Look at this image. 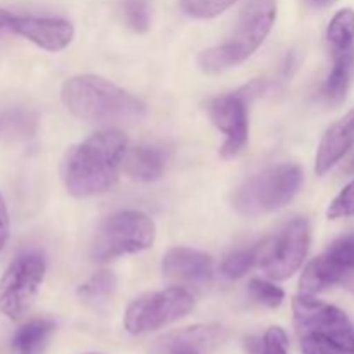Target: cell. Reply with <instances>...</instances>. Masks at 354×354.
Returning <instances> with one entry per match:
<instances>
[{"label": "cell", "mask_w": 354, "mask_h": 354, "mask_svg": "<svg viewBox=\"0 0 354 354\" xmlns=\"http://www.w3.org/2000/svg\"><path fill=\"white\" fill-rule=\"evenodd\" d=\"M310 223L304 218H296L287 223L275 237L256 244L258 266L270 279H289L303 265L310 249Z\"/></svg>", "instance_id": "7"}, {"label": "cell", "mask_w": 354, "mask_h": 354, "mask_svg": "<svg viewBox=\"0 0 354 354\" xmlns=\"http://www.w3.org/2000/svg\"><path fill=\"white\" fill-rule=\"evenodd\" d=\"M55 330V324L50 318H33L21 325L19 330L14 335L12 346L17 354H41L47 348L52 334Z\"/></svg>", "instance_id": "18"}, {"label": "cell", "mask_w": 354, "mask_h": 354, "mask_svg": "<svg viewBox=\"0 0 354 354\" xmlns=\"http://www.w3.org/2000/svg\"><path fill=\"white\" fill-rule=\"evenodd\" d=\"M235 2L237 0H182V7L187 14L197 19H213Z\"/></svg>", "instance_id": "25"}, {"label": "cell", "mask_w": 354, "mask_h": 354, "mask_svg": "<svg viewBox=\"0 0 354 354\" xmlns=\"http://www.w3.org/2000/svg\"><path fill=\"white\" fill-rule=\"evenodd\" d=\"M354 272V234L344 235L328 245L327 251L311 259L299 280L301 294H318L342 286Z\"/></svg>", "instance_id": "9"}, {"label": "cell", "mask_w": 354, "mask_h": 354, "mask_svg": "<svg viewBox=\"0 0 354 354\" xmlns=\"http://www.w3.org/2000/svg\"><path fill=\"white\" fill-rule=\"evenodd\" d=\"M207 113L214 127L225 135L221 149L223 158H235L245 147L249 138V120L245 93H227L214 97L207 104Z\"/></svg>", "instance_id": "10"}, {"label": "cell", "mask_w": 354, "mask_h": 354, "mask_svg": "<svg viewBox=\"0 0 354 354\" xmlns=\"http://www.w3.org/2000/svg\"><path fill=\"white\" fill-rule=\"evenodd\" d=\"M166 168V156L161 149L151 145H138L124 156V169L138 182H156Z\"/></svg>", "instance_id": "15"}, {"label": "cell", "mask_w": 354, "mask_h": 354, "mask_svg": "<svg viewBox=\"0 0 354 354\" xmlns=\"http://www.w3.org/2000/svg\"><path fill=\"white\" fill-rule=\"evenodd\" d=\"M303 169L297 165H279L245 180L232 196L235 211L242 216H261L287 206L299 192Z\"/></svg>", "instance_id": "4"}, {"label": "cell", "mask_w": 354, "mask_h": 354, "mask_svg": "<svg viewBox=\"0 0 354 354\" xmlns=\"http://www.w3.org/2000/svg\"><path fill=\"white\" fill-rule=\"evenodd\" d=\"M127 151V135L116 128L99 131L75 145L61 166L66 190L75 197L109 192L116 185Z\"/></svg>", "instance_id": "1"}, {"label": "cell", "mask_w": 354, "mask_h": 354, "mask_svg": "<svg viewBox=\"0 0 354 354\" xmlns=\"http://www.w3.org/2000/svg\"><path fill=\"white\" fill-rule=\"evenodd\" d=\"M342 286H344L346 289H349V290H351V292L354 294V272L351 273V275L348 277V279L344 280V283H342Z\"/></svg>", "instance_id": "34"}, {"label": "cell", "mask_w": 354, "mask_h": 354, "mask_svg": "<svg viewBox=\"0 0 354 354\" xmlns=\"http://www.w3.org/2000/svg\"><path fill=\"white\" fill-rule=\"evenodd\" d=\"M12 16L14 14H10L9 10L0 9V31L9 30V24H10V19H12Z\"/></svg>", "instance_id": "31"}, {"label": "cell", "mask_w": 354, "mask_h": 354, "mask_svg": "<svg viewBox=\"0 0 354 354\" xmlns=\"http://www.w3.org/2000/svg\"><path fill=\"white\" fill-rule=\"evenodd\" d=\"M294 325L299 337L328 335L351 324L348 315L334 304L324 303L311 294H299L292 301Z\"/></svg>", "instance_id": "11"}, {"label": "cell", "mask_w": 354, "mask_h": 354, "mask_svg": "<svg viewBox=\"0 0 354 354\" xmlns=\"http://www.w3.org/2000/svg\"><path fill=\"white\" fill-rule=\"evenodd\" d=\"M194 310V296L183 287L149 292L131 301L124 313V328L131 335L161 330Z\"/></svg>", "instance_id": "6"}, {"label": "cell", "mask_w": 354, "mask_h": 354, "mask_svg": "<svg viewBox=\"0 0 354 354\" xmlns=\"http://www.w3.org/2000/svg\"><path fill=\"white\" fill-rule=\"evenodd\" d=\"M248 354H289V337L280 327H270L263 337H248L244 342Z\"/></svg>", "instance_id": "21"}, {"label": "cell", "mask_w": 354, "mask_h": 354, "mask_svg": "<svg viewBox=\"0 0 354 354\" xmlns=\"http://www.w3.org/2000/svg\"><path fill=\"white\" fill-rule=\"evenodd\" d=\"M249 296L256 301V303L263 304L266 308H279L282 304L286 292H283L280 287H277L275 283L266 282L261 279H252L248 283Z\"/></svg>", "instance_id": "23"}, {"label": "cell", "mask_w": 354, "mask_h": 354, "mask_svg": "<svg viewBox=\"0 0 354 354\" xmlns=\"http://www.w3.org/2000/svg\"><path fill=\"white\" fill-rule=\"evenodd\" d=\"M346 171L351 173V175H354V156L351 158V161L348 162V168H346Z\"/></svg>", "instance_id": "35"}, {"label": "cell", "mask_w": 354, "mask_h": 354, "mask_svg": "<svg viewBox=\"0 0 354 354\" xmlns=\"http://www.w3.org/2000/svg\"><path fill=\"white\" fill-rule=\"evenodd\" d=\"M221 337H223V330L220 327L196 325V327L183 328V330L166 335V337L161 339V346L162 349H166V353L180 348L196 349V351L203 353V349H209L216 346L221 341Z\"/></svg>", "instance_id": "17"}, {"label": "cell", "mask_w": 354, "mask_h": 354, "mask_svg": "<svg viewBox=\"0 0 354 354\" xmlns=\"http://www.w3.org/2000/svg\"><path fill=\"white\" fill-rule=\"evenodd\" d=\"M31 123L30 118L23 113H7L0 116V137L10 133H21Z\"/></svg>", "instance_id": "28"}, {"label": "cell", "mask_w": 354, "mask_h": 354, "mask_svg": "<svg viewBox=\"0 0 354 354\" xmlns=\"http://www.w3.org/2000/svg\"><path fill=\"white\" fill-rule=\"evenodd\" d=\"M156 241V223L142 211H120L107 216L97 228L90 256L95 263H107L124 254L145 251Z\"/></svg>", "instance_id": "5"}, {"label": "cell", "mask_w": 354, "mask_h": 354, "mask_svg": "<svg viewBox=\"0 0 354 354\" xmlns=\"http://www.w3.org/2000/svg\"><path fill=\"white\" fill-rule=\"evenodd\" d=\"M9 232H10L9 211H7L6 201H3L2 194H0V251L6 248L7 241H9Z\"/></svg>", "instance_id": "30"}, {"label": "cell", "mask_w": 354, "mask_h": 354, "mask_svg": "<svg viewBox=\"0 0 354 354\" xmlns=\"http://www.w3.org/2000/svg\"><path fill=\"white\" fill-rule=\"evenodd\" d=\"M45 272L40 254L28 252L14 259L0 279V313L10 320L23 318L44 283Z\"/></svg>", "instance_id": "8"}, {"label": "cell", "mask_w": 354, "mask_h": 354, "mask_svg": "<svg viewBox=\"0 0 354 354\" xmlns=\"http://www.w3.org/2000/svg\"><path fill=\"white\" fill-rule=\"evenodd\" d=\"M123 17L128 26L137 33H145L151 26V10H149L147 0H124Z\"/></svg>", "instance_id": "24"}, {"label": "cell", "mask_w": 354, "mask_h": 354, "mask_svg": "<svg viewBox=\"0 0 354 354\" xmlns=\"http://www.w3.org/2000/svg\"><path fill=\"white\" fill-rule=\"evenodd\" d=\"M327 40L332 50H344L354 47V10L341 9L327 28Z\"/></svg>", "instance_id": "20"}, {"label": "cell", "mask_w": 354, "mask_h": 354, "mask_svg": "<svg viewBox=\"0 0 354 354\" xmlns=\"http://www.w3.org/2000/svg\"><path fill=\"white\" fill-rule=\"evenodd\" d=\"M277 19V0H245L234 35L221 45L206 48L197 66L206 75H220L251 57L266 40Z\"/></svg>", "instance_id": "3"}, {"label": "cell", "mask_w": 354, "mask_h": 354, "mask_svg": "<svg viewBox=\"0 0 354 354\" xmlns=\"http://www.w3.org/2000/svg\"><path fill=\"white\" fill-rule=\"evenodd\" d=\"M9 30L48 52L64 50L75 37V28L62 17L12 16Z\"/></svg>", "instance_id": "13"}, {"label": "cell", "mask_w": 354, "mask_h": 354, "mask_svg": "<svg viewBox=\"0 0 354 354\" xmlns=\"http://www.w3.org/2000/svg\"><path fill=\"white\" fill-rule=\"evenodd\" d=\"M310 2L313 3L315 7H330V6H334L337 0H310Z\"/></svg>", "instance_id": "32"}, {"label": "cell", "mask_w": 354, "mask_h": 354, "mask_svg": "<svg viewBox=\"0 0 354 354\" xmlns=\"http://www.w3.org/2000/svg\"><path fill=\"white\" fill-rule=\"evenodd\" d=\"M88 354H95V353H88Z\"/></svg>", "instance_id": "36"}, {"label": "cell", "mask_w": 354, "mask_h": 354, "mask_svg": "<svg viewBox=\"0 0 354 354\" xmlns=\"http://www.w3.org/2000/svg\"><path fill=\"white\" fill-rule=\"evenodd\" d=\"M61 97L73 116L92 124H131L147 113L138 97L97 75L69 78Z\"/></svg>", "instance_id": "2"}, {"label": "cell", "mask_w": 354, "mask_h": 354, "mask_svg": "<svg viewBox=\"0 0 354 354\" xmlns=\"http://www.w3.org/2000/svg\"><path fill=\"white\" fill-rule=\"evenodd\" d=\"M354 78V47L332 50V69L324 85V95L328 102L341 104L346 99Z\"/></svg>", "instance_id": "16"}, {"label": "cell", "mask_w": 354, "mask_h": 354, "mask_svg": "<svg viewBox=\"0 0 354 354\" xmlns=\"http://www.w3.org/2000/svg\"><path fill=\"white\" fill-rule=\"evenodd\" d=\"M168 354H201V353H199V351H196V349L180 348V349H173V351H169Z\"/></svg>", "instance_id": "33"}, {"label": "cell", "mask_w": 354, "mask_h": 354, "mask_svg": "<svg viewBox=\"0 0 354 354\" xmlns=\"http://www.w3.org/2000/svg\"><path fill=\"white\" fill-rule=\"evenodd\" d=\"M354 149V107L327 128L318 145L315 171L325 175Z\"/></svg>", "instance_id": "14"}, {"label": "cell", "mask_w": 354, "mask_h": 354, "mask_svg": "<svg viewBox=\"0 0 354 354\" xmlns=\"http://www.w3.org/2000/svg\"><path fill=\"white\" fill-rule=\"evenodd\" d=\"M327 216L330 220H339V218H349L354 216V180L349 182L344 189L339 192L330 203L327 209Z\"/></svg>", "instance_id": "26"}, {"label": "cell", "mask_w": 354, "mask_h": 354, "mask_svg": "<svg viewBox=\"0 0 354 354\" xmlns=\"http://www.w3.org/2000/svg\"><path fill=\"white\" fill-rule=\"evenodd\" d=\"M328 341L334 342L337 348H341L342 351L348 354H354V325L349 324L346 327L339 328V330L332 332V334L324 335Z\"/></svg>", "instance_id": "29"}, {"label": "cell", "mask_w": 354, "mask_h": 354, "mask_svg": "<svg viewBox=\"0 0 354 354\" xmlns=\"http://www.w3.org/2000/svg\"><path fill=\"white\" fill-rule=\"evenodd\" d=\"M162 273L171 282L189 287H206L213 282L214 261L206 252L173 248L162 258Z\"/></svg>", "instance_id": "12"}, {"label": "cell", "mask_w": 354, "mask_h": 354, "mask_svg": "<svg viewBox=\"0 0 354 354\" xmlns=\"http://www.w3.org/2000/svg\"><path fill=\"white\" fill-rule=\"evenodd\" d=\"M301 351L303 354H348L324 335L301 337Z\"/></svg>", "instance_id": "27"}, {"label": "cell", "mask_w": 354, "mask_h": 354, "mask_svg": "<svg viewBox=\"0 0 354 354\" xmlns=\"http://www.w3.org/2000/svg\"><path fill=\"white\" fill-rule=\"evenodd\" d=\"M256 265H258V245L249 249H239V251L225 256L223 263H221V273L227 279L237 280L242 279Z\"/></svg>", "instance_id": "22"}, {"label": "cell", "mask_w": 354, "mask_h": 354, "mask_svg": "<svg viewBox=\"0 0 354 354\" xmlns=\"http://www.w3.org/2000/svg\"><path fill=\"white\" fill-rule=\"evenodd\" d=\"M118 289V279L113 272H97L95 275L90 277L85 283L78 287V297L85 303L99 304L106 303L114 296Z\"/></svg>", "instance_id": "19"}]
</instances>
